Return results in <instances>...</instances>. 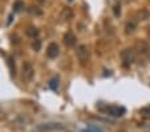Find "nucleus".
<instances>
[{
    "label": "nucleus",
    "instance_id": "nucleus-1",
    "mask_svg": "<svg viewBox=\"0 0 150 132\" xmlns=\"http://www.w3.org/2000/svg\"><path fill=\"white\" fill-rule=\"evenodd\" d=\"M136 48H137V54L139 55V58L144 59L145 61L150 60V46L146 41H144V40L137 41Z\"/></svg>",
    "mask_w": 150,
    "mask_h": 132
},
{
    "label": "nucleus",
    "instance_id": "nucleus-10",
    "mask_svg": "<svg viewBox=\"0 0 150 132\" xmlns=\"http://www.w3.org/2000/svg\"><path fill=\"white\" fill-rule=\"evenodd\" d=\"M136 27H137V20H129L126 23V27H125V32L126 34H133L134 32V29H136Z\"/></svg>",
    "mask_w": 150,
    "mask_h": 132
},
{
    "label": "nucleus",
    "instance_id": "nucleus-2",
    "mask_svg": "<svg viewBox=\"0 0 150 132\" xmlns=\"http://www.w3.org/2000/svg\"><path fill=\"white\" fill-rule=\"evenodd\" d=\"M136 56H137V54L133 48L124 49V51L121 52V59H122V61H124V66L127 67V66H130V64H133L134 60H136Z\"/></svg>",
    "mask_w": 150,
    "mask_h": 132
},
{
    "label": "nucleus",
    "instance_id": "nucleus-12",
    "mask_svg": "<svg viewBox=\"0 0 150 132\" xmlns=\"http://www.w3.org/2000/svg\"><path fill=\"white\" fill-rule=\"evenodd\" d=\"M7 64H8L9 72H11V76H16V67H15V60L12 58L7 59Z\"/></svg>",
    "mask_w": 150,
    "mask_h": 132
},
{
    "label": "nucleus",
    "instance_id": "nucleus-17",
    "mask_svg": "<svg viewBox=\"0 0 150 132\" xmlns=\"http://www.w3.org/2000/svg\"><path fill=\"white\" fill-rule=\"evenodd\" d=\"M120 14H121V6L117 4V6L114 7V15H116V16H120Z\"/></svg>",
    "mask_w": 150,
    "mask_h": 132
},
{
    "label": "nucleus",
    "instance_id": "nucleus-20",
    "mask_svg": "<svg viewBox=\"0 0 150 132\" xmlns=\"http://www.w3.org/2000/svg\"><path fill=\"white\" fill-rule=\"evenodd\" d=\"M147 36H149V39H150V26L147 27Z\"/></svg>",
    "mask_w": 150,
    "mask_h": 132
},
{
    "label": "nucleus",
    "instance_id": "nucleus-8",
    "mask_svg": "<svg viewBox=\"0 0 150 132\" xmlns=\"http://www.w3.org/2000/svg\"><path fill=\"white\" fill-rule=\"evenodd\" d=\"M60 19L64 21H69L71 19H73V11H72L71 7H65L62 9L61 14H60Z\"/></svg>",
    "mask_w": 150,
    "mask_h": 132
},
{
    "label": "nucleus",
    "instance_id": "nucleus-5",
    "mask_svg": "<svg viewBox=\"0 0 150 132\" xmlns=\"http://www.w3.org/2000/svg\"><path fill=\"white\" fill-rule=\"evenodd\" d=\"M21 72H23V78L25 79L27 81H31L32 79H33L35 69H33V67H32L31 63H28V61L23 63V67H21Z\"/></svg>",
    "mask_w": 150,
    "mask_h": 132
},
{
    "label": "nucleus",
    "instance_id": "nucleus-13",
    "mask_svg": "<svg viewBox=\"0 0 150 132\" xmlns=\"http://www.w3.org/2000/svg\"><path fill=\"white\" fill-rule=\"evenodd\" d=\"M49 88L52 91H57V88H59V78H53L49 81Z\"/></svg>",
    "mask_w": 150,
    "mask_h": 132
},
{
    "label": "nucleus",
    "instance_id": "nucleus-18",
    "mask_svg": "<svg viewBox=\"0 0 150 132\" xmlns=\"http://www.w3.org/2000/svg\"><path fill=\"white\" fill-rule=\"evenodd\" d=\"M21 7H23V3L21 1H16V4H15V11H20L21 9Z\"/></svg>",
    "mask_w": 150,
    "mask_h": 132
},
{
    "label": "nucleus",
    "instance_id": "nucleus-15",
    "mask_svg": "<svg viewBox=\"0 0 150 132\" xmlns=\"http://www.w3.org/2000/svg\"><path fill=\"white\" fill-rule=\"evenodd\" d=\"M32 47L35 48V51H40V47H41V40L36 39V40L33 41V44H32Z\"/></svg>",
    "mask_w": 150,
    "mask_h": 132
},
{
    "label": "nucleus",
    "instance_id": "nucleus-16",
    "mask_svg": "<svg viewBox=\"0 0 150 132\" xmlns=\"http://www.w3.org/2000/svg\"><path fill=\"white\" fill-rule=\"evenodd\" d=\"M139 113H141L142 116H150V106L146 107V108H142L141 111H139Z\"/></svg>",
    "mask_w": 150,
    "mask_h": 132
},
{
    "label": "nucleus",
    "instance_id": "nucleus-19",
    "mask_svg": "<svg viewBox=\"0 0 150 132\" xmlns=\"http://www.w3.org/2000/svg\"><path fill=\"white\" fill-rule=\"evenodd\" d=\"M37 7H35V9H31V14H35V15H41V9H36Z\"/></svg>",
    "mask_w": 150,
    "mask_h": 132
},
{
    "label": "nucleus",
    "instance_id": "nucleus-14",
    "mask_svg": "<svg viewBox=\"0 0 150 132\" xmlns=\"http://www.w3.org/2000/svg\"><path fill=\"white\" fill-rule=\"evenodd\" d=\"M85 132H104L101 128L98 127H94V126H89L88 128H85Z\"/></svg>",
    "mask_w": 150,
    "mask_h": 132
},
{
    "label": "nucleus",
    "instance_id": "nucleus-4",
    "mask_svg": "<svg viewBox=\"0 0 150 132\" xmlns=\"http://www.w3.org/2000/svg\"><path fill=\"white\" fill-rule=\"evenodd\" d=\"M65 127L62 126L61 123H45V124H40L37 127L40 132H49V131H61Z\"/></svg>",
    "mask_w": 150,
    "mask_h": 132
},
{
    "label": "nucleus",
    "instance_id": "nucleus-3",
    "mask_svg": "<svg viewBox=\"0 0 150 132\" xmlns=\"http://www.w3.org/2000/svg\"><path fill=\"white\" fill-rule=\"evenodd\" d=\"M105 113H108L109 116H114V118H121L125 113V108L120 106H108L105 108H101Z\"/></svg>",
    "mask_w": 150,
    "mask_h": 132
},
{
    "label": "nucleus",
    "instance_id": "nucleus-11",
    "mask_svg": "<svg viewBox=\"0 0 150 132\" xmlns=\"http://www.w3.org/2000/svg\"><path fill=\"white\" fill-rule=\"evenodd\" d=\"M25 34H27V36H29V37H37L39 36V29L36 28V27H28V28L25 29Z\"/></svg>",
    "mask_w": 150,
    "mask_h": 132
},
{
    "label": "nucleus",
    "instance_id": "nucleus-7",
    "mask_svg": "<svg viewBox=\"0 0 150 132\" xmlns=\"http://www.w3.org/2000/svg\"><path fill=\"white\" fill-rule=\"evenodd\" d=\"M59 52H60V48L56 43H51L47 47V56L51 59L57 58V56H59Z\"/></svg>",
    "mask_w": 150,
    "mask_h": 132
},
{
    "label": "nucleus",
    "instance_id": "nucleus-9",
    "mask_svg": "<svg viewBox=\"0 0 150 132\" xmlns=\"http://www.w3.org/2000/svg\"><path fill=\"white\" fill-rule=\"evenodd\" d=\"M76 36H74V34H72V32H67L65 35H64V43H65V46L68 47H72L76 44Z\"/></svg>",
    "mask_w": 150,
    "mask_h": 132
},
{
    "label": "nucleus",
    "instance_id": "nucleus-21",
    "mask_svg": "<svg viewBox=\"0 0 150 132\" xmlns=\"http://www.w3.org/2000/svg\"><path fill=\"white\" fill-rule=\"evenodd\" d=\"M37 1H39V3H44V1H45V0H37Z\"/></svg>",
    "mask_w": 150,
    "mask_h": 132
},
{
    "label": "nucleus",
    "instance_id": "nucleus-6",
    "mask_svg": "<svg viewBox=\"0 0 150 132\" xmlns=\"http://www.w3.org/2000/svg\"><path fill=\"white\" fill-rule=\"evenodd\" d=\"M76 55H77V59L84 63V61H86L89 58V48L86 46H84V44H82V46H79L76 49Z\"/></svg>",
    "mask_w": 150,
    "mask_h": 132
}]
</instances>
